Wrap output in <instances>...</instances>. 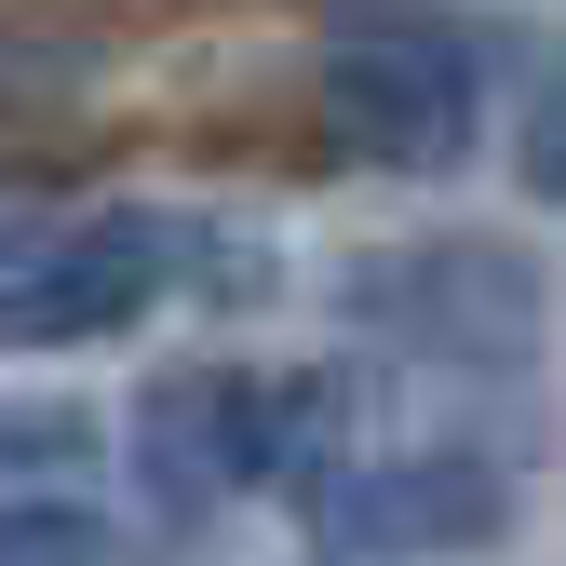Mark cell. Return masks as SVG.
Wrapping results in <instances>:
<instances>
[{"mask_svg":"<svg viewBox=\"0 0 566 566\" xmlns=\"http://www.w3.org/2000/svg\"><path fill=\"white\" fill-rule=\"evenodd\" d=\"M513 163H526V189H539V202H566V67H553V95L526 108V149H513Z\"/></svg>","mask_w":566,"mask_h":566,"instance_id":"cell-6","label":"cell"},{"mask_svg":"<svg viewBox=\"0 0 566 566\" xmlns=\"http://www.w3.org/2000/svg\"><path fill=\"white\" fill-rule=\"evenodd\" d=\"M350 324L391 337V350H432V365H526L539 350V270L513 243H391L350 270Z\"/></svg>","mask_w":566,"mask_h":566,"instance_id":"cell-3","label":"cell"},{"mask_svg":"<svg viewBox=\"0 0 566 566\" xmlns=\"http://www.w3.org/2000/svg\"><path fill=\"white\" fill-rule=\"evenodd\" d=\"M176 283V230L135 202H82L0 243V350H95Z\"/></svg>","mask_w":566,"mask_h":566,"instance_id":"cell-2","label":"cell"},{"mask_svg":"<svg viewBox=\"0 0 566 566\" xmlns=\"http://www.w3.org/2000/svg\"><path fill=\"white\" fill-rule=\"evenodd\" d=\"M135 472H149L163 513H202V500H230V485H256L270 472V391L256 378H176V391H149Z\"/></svg>","mask_w":566,"mask_h":566,"instance_id":"cell-5","label":"cell"},{"mask_svg":"<svg viewBox=\"0 0 566 566\" xmlns=\"http://www.w3.org/2000/svg\"><path fill=\"white\" fill-rule=\"evenodd\" d=\"M311 526H324V553H350V566H405V553H485V539L513 526V485H500V472H472V459L405 446V459L311 472Z\"/></svg>","mask_w":566,"mask_h":566,"instance_id":"cell-4","label":"cell"},{"mask_svg":"<svg viewBox=\"0 0 566 566\" xmlns=\"http://www.w3.org/2000/svg\"><path fill=\"white\" fill-rule=\"evenodd\" d=\"M0 459H41V472H67V459H82V418H28V432H0Z\"/></svg>","mask_w":566,"mask_h":566,"instance_id":"cell-7","label":"cell"},{"mask_svg":"<svg viewBox=\"0 0 566 566\" xmlns=\"http://www.w3.org/2000/svg\"><path fill=\"white\" fill-rule=\"evenodd\" d=\"M324 122L378 176H446L472 149V28L418 0H350L324 41Z\"/></svg>","mask_w":566,"mask_h":566,"instance_id":"cell-1","label":"cell"}]
</instances>
